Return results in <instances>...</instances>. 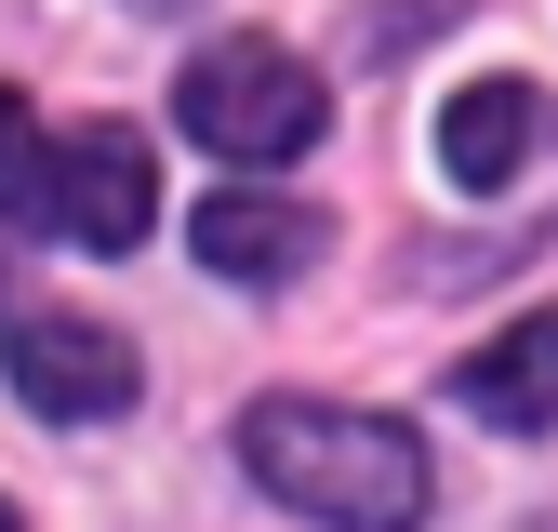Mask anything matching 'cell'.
<instances>
[{"label":"cell","instance_id":"1","mask_svg":"<svg viewBox=\"0 0 558 532\" xmlns=\"http://www.w3.org/2000/svg\"><path fill=\"white\" fill-rule=\"evenodd\" d=\"M240 452L279 506H306L332 532H412L426 519V439L386 413H332V399H253Z\"/></svg>","mask_w":558,"mask_h":532},{"label":"cell","instance_id":"7","mask_svg":"<svg viewBox=\"0 0 558 532\" xmlns=\"http://www.w3.org/2000/svg\"><path fill=\"white\" fill-rule=\"evenodd\" d=\"M532 120H545V94H532V81H478V94H452V120H439L452 186H506V173L532 160Z\"/></svg>","mask_w":558,"mask_h":532},{"label":"cell","instance_id":"4","mask_svg":"<svg viewBox=\"0 0 558 532\" xmlns=\"http://www.w3.org/2000/svg\"><path fill=\"white\" fill-rule=\"evenodd\" d=\"M0 360H14V399L40 426H107V413H133V347L107 319H66V306H27L14 280H0Z\"/></svg>","mask_w":558,"mask_h":532},{"label":"cell","instance_id":"2","mask_svg":"<svg viewBox=\"0 0 558 532\" xmlns=\"http://www.w3.org/2000/svg\"><path fill=\"white\" fill-rule=\"evenodd\" d=\"M0 214L40 227V240H81V253H133L160 214V173L120 120H81V133H40V107L0 81Z\"/></svg>","mask_w":558,"mask_h":532},{"label":"cell","instance_id":"8","mask_svg":"<svg viewBox=\"0 0 558 532\" xmlns=\"http://www.w3.org/2000/svg\"><path fill=\"white\" fill-rule=\"evenodd\" d=\"M0 532H14V506H0Z\"/></svg>","mask_w":558,"mask_h":532},{"label":"cell","instance_id":"5","mask_svg":"<svg viewBox=\"0 0 558 532\" xmlns=\"http://www.w3.org/2000/svg\"><path fill=\"white\" fill-rule=\"evenodd\" d=\"M452 399H465L478 426H519V439H545V426H558V306L506 319L493 347H478V360L452 373Z\"/></svg>","mask_w":558,"mask_h":532},{"label":"cell","instance_id":"3","mask_svg":"<svg viewBox=\"0 0 558 532\" xmlns=\"http://www.w3.org/2000/svg\"><path fill=\"white\" fill-rule=\"evenodd\" d=\"M319 81L279 40H214L173 81V120H186V147H214V160H306L319 147Z\"/></svg>","mask_w":558,"mask_h":532},{"label":"cell","instance_id":"6","mask_svg":"<svg viewBox=\"0 0 558 532\" xmlns=\"http://www.w3.org/2000/svg\"><path fill=\"white\" fill-rule=\"evenodd\" d=\"M186 240H199V266H227V280H279V266H306L332 227L306 214V200H199V214H186Z\"/></svg>","mask_w":558,"mask_h":532}]
</instances>
